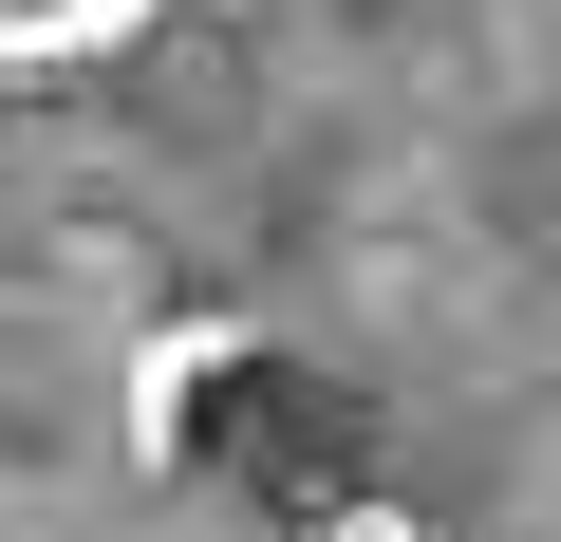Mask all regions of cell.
Instances as JSON below:
<instances>
[{"label": "cell", "instance_id": "1", "mask_svg": "<svg viewBox=\"0 0 561 542\" xmlns=\"http://www.w3.org/2000/svg\"><path fill=\"white\" fill-rule=\"evenodd\" d=\"M131 20H150V0H0V57L38 76V57H94V38H131Z\"/></svg>", "mask_w": 561, "mask_h": 542}]
</instances>
